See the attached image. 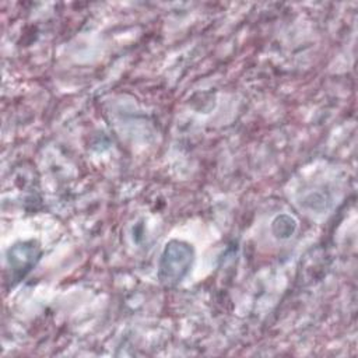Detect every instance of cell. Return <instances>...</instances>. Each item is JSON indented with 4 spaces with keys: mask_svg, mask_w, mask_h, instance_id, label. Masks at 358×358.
Listing matches in <instances>:
<instances>
[{
    "mask_svg": "<svg viewBox=\"0 0 358 358\" xmlns=\"http://www.w3.org/2000/svg\"><path fill=\"white\" fill-rule=\"evenodd\" d=\"M192 260L193 252L189 245L176 241L168 243L159 264L161 280L168 285L179 282L189 271Z\"/></svg>",
    "mask_w": 358,
    "mask_h": 358,
    "instance_id": "obj_1",
    "label": "cell"
}]
</instances>
